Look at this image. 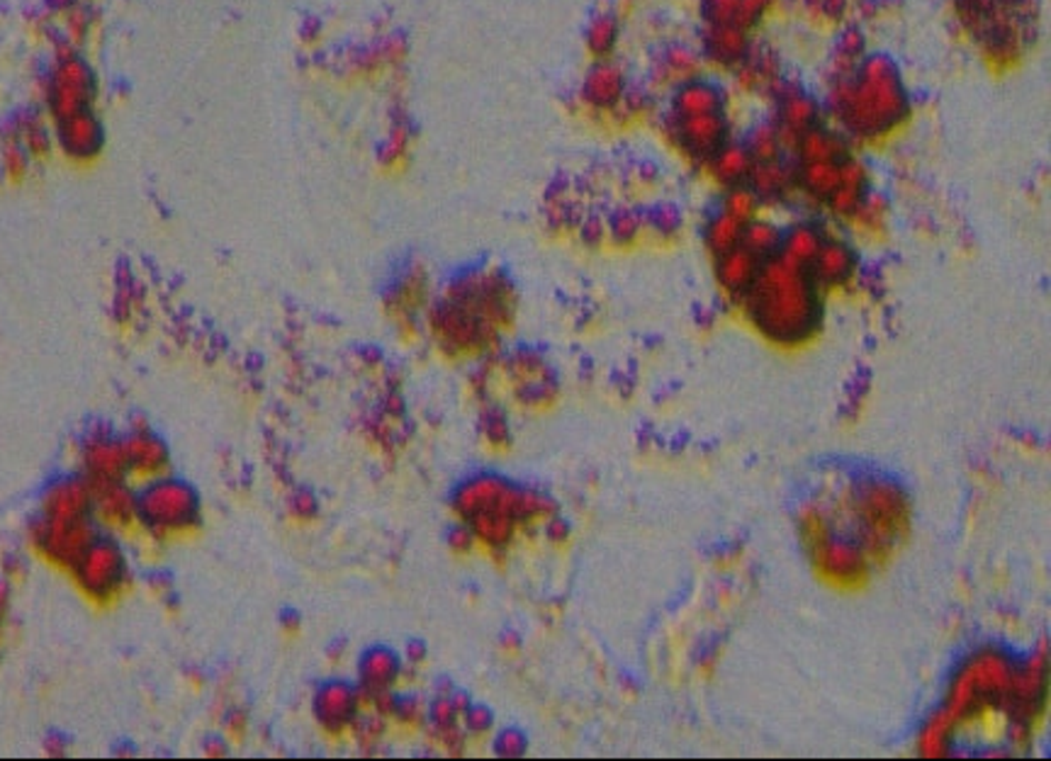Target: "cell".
<instances>
[{"label":"cell","mask_w":1051,"mask_h":761,"mask_svg":"<svg viewBox=\"0 0 1051 761\" xmlns=\"http://www.w3.org/2000/svg\"><path fill=\"white\" fill-rule=\"evenodd\" d=\"M40 519L59 523L93 519V484L83 474L51 482L40 499Z\"/></svg>","instance_id":"8992f818"},{"label":"cell","mask_w":1051,"mask_h":761,"mask_svg":"<svg viewBox=\"0 0 1051 761\" xmlns=\"http://www.w3.org/2000/svg\"><path fill=\"white\" fill-rule=\"evenodd\" d=\"M81 468L88 482L127 480L124 445L110 433H91L81 445Z\"/></svg>","instance_id":"30bf717a"},{"label":"cell","mask_w":1051,"mask_h":761,"mask_svg":"<svg viewBox=\"0 0 1051 761\" xmlns=\"http://www.w3.org/2000/svg\"><path fill=\"white\" fill-rule=\"evenodd\" d=\"M76 589L93 605H112L130 587V562L118 540L98 535L69 572Z\"/></svg>","instance_id":"277c9868"},{"label":"cell","mask_w":1051,"mask_h":761,"mask_svg":"<svg viewBox=\"0 0 1051 761\" xmlns=\"http://www.w3.org/2000/svg\"><path fill=\"white\" fill-rule=\"evenodd\" d=\"M98 535L100 525L93 519L73 523L37 519L30 525V548L40 554L49 567L69 574Z\"/></svg>","instance_id":"5b68a950"},{"label":"cell","mask_w":1051,"mask_h":761,"mask_svg":"<svg viewBox=\"0 0 1051 761\" xmlns=\"http://www.w3.org/2000/svg\"><path fill=\"white\" fill-rule=\"evenodd\" d=\"M363 711L361 689L346 681H329L314 695V718L331 734H341L353 728Z\"/></svg>","instance_id":"52a82bcc"},{"label":"cell","mask_w":1051,"mask_h":761,"mask_svg":"<svg viewBox=\"0 0 1051 761\" xmlns=\"http://www.w3.org/2000/svg\"><path fill=\"white\" fill-rule=\"evenodd\" d=\"M8 603H10V584L0 582V638H3V625H6V615H8Z\"/></svg>","instance_id":"cb8c5ba5"},{"label":"cell","mask_w":1051,"mask_h":761,"mask_svg":"<svg viewBox=\"0 0 1051 761\" xmlns=\"http://www.w3.org/2000/svg\"><path fill=\"white\" fill-rule=\"evenodd\" d=\"M545 533L548 538L553 540V543H558V540H565L568 538V525L562 523V521H555V519H548V525H545Z\"/></svg>","instance_id":"484cf974"},{"label":"cell","mask_w":1051,"mask_h":761,"mask_svg":"<svg viewBox=\"0 0 1051 761\" xmlns=\"http://www.w3.org/2000/svg\"><path fill=\"white\" fill-rule=\"evenodd\" d=\"M358 677H361L363 693L392 691L394 683L402 677V660L388 648H373L363 654Z\"/></svg>","instance_id":"7c38bea8"},{"label":"cell","mask_w":1051,"mask_h":761,"mask_svg":"<svg viewBox=\"0 0 1051 761\" xmlns=\"http://www.w3.org/2000/svg\"><path fill=\"white\" fill-rule=\"evenodd\" d=\"M611 229L617 239H631L638 231V219L633 214H619L617 219H613Z\"/></svg>","instance_id":"44dd1931"},{"label":"cell","mask_w":1051,"mask_h":761,"mask_svg":"<svg viewBox=\"0 0 1051 761\" xmlns=\"http://www.w3.org/2000/svg\"><path fill=\"white\" fill-rule=\"evenodd\" d=\"M511 492H514V484L504 482L502 477H494V474L470 477V480L460 484L458 492L453 494V511L458 513V519L468 521L480 511L504 504V501L511 497Z\"/></svg>","instance_id":"8fae6325"},{"label":"cell","mask_w":1051,"mask_h":761,"mask_svg":"<svg viewBox=\"0 0 1051 761\" xmlns=\"http://www.w3.org/2000/svg\"><path fill=\"white\" fill-rule=\"evenodd\" d=\"M832 102L854 129L869 132L899 122L908 106L899 69L887 57H864L854 71L838 76Z\"/></svg>","instance_id":"7a4b0ae2"},{"label":"cell","mask_w":1051,"mask_h":761,"mask_svg":"<svg viewBox=\"0 0 1051 761\" xmlns=\"http://www.w3.org/2000/svg\"><path fill=\"white\" fill-rule=\"evenodd\" d=\"M745 297L752 319L769 339L797 343L811 337L818 327V280L805 270V263L793 261L791 256L760 266Z\"/></svg>","instance_id":"6da1fadb"},{"label":"cell","mask_w":1051,"mask_h":761,"mask_svg":"<svg viewBox=\"0 0 1051 761\" xmlns=\"http://www.w3.org/2000/svg\"><path fill=\"white\" fill-rule=\"evenodd\" d=\"M93 521L102 528H108V531H130V528H137L139 515L134 489L124 480L93 484Z\"/></svg>","instance_id":"ba28073f"},{"label":"cell","mask_w":1051,"mask_h":761,"mask_svg":"<svg viewBox=\"0 0 1051 761\" xmlns=\"http://www.w3.org/2000/svg\"><path fill=\"white\" fill-rule=\"evenodd\" d=\"M3 572H6V582H8V584H18L20 579H22V574H24L22 562L16 560V558L6 560V570H3Z\"/></svg>","instance_id":"d4e9b609"},{"label":"cell","mask_w":1051,"mask_h":761,"mask_svg":"<svg viewBox=\"0 0 1051 761\" xmlns=\"http://www.w3.org/2000/svg\"><path fill=\"white\" fill-rule=\"evenodd\" d=\"M621 90H623L621 76H619V71H613L611 67L597 69L594 76H592V81H589V98H592L594 102H599V106H611V102H617L619 96H621Z\"/></svg>","instance_id":"9a60e30c"},{"label":"cell","mask_w":1051,"mask_h":761,"mask_svg":"<svg viewBox=\"0 0 1051 761\" xmlns=\"http://www.w3.org/2000/svg\"><path fill=\"white\" fill-rule=\"evenodd\" d=\"M460 720H463L466 732L478 734V738H480V734H484V732H490V730H492V722H494L492 713L487 711L484 705H468V711L463 713V718H460Z\"/></svg>","instance_id":"e0dca14e"},{"label":"cell","mask_w":1051,"mask_h":761,"mask_svg":"<svg viewBox=\"0 0 1051 761\" xmlns=\"http://www.w3.org/2000/svg\"><path fill=\"white\" fill-rule=\"evenodd\" d=\"M707 54L721 67H740L750 54L748 30H740L735 24H711L707 34Z\"/></svg>","instance_id":"4fadbf2b"},{"label":"cell","mask_w":1051,"mask_h":761,"mask_svg":"<svg viewBox=\"0 0 1051 761\" xmlns=\"http://www.w3.org/2000/svg\"><path fill=\"white\" fill-rule=\"evenodd\" d=\"M494 750H497V754H502V757H517V754H523L526 742H523V738L519 732L507 730V732L499 734Z\"/></svg>","instance_id":"d6986e66"},{"label":"cell","mask_w":1051,"mask_h":761,"mask_svg":"<svg viewBox=\"0 0 1051 761\" xmlns=\"http://www.w3.org/2000/svg\"><path fill=\"white\" fill-rule=\"evenodd\" d=\"M613 40H617V24L611 20H601L592 28V47L597 51H607L611 49Z\"/></svg>","instance_id":"ffe728a7"},{"label":"cell","mask_w":1051,"mask_h":761,"mask_svg":"<svg viewBox=\"0 0 1051 761\" xmlns=\"http://www.w3.org/2000/svg\"><path fill=\"white\" fill-rule=\"evenodd\" d=\"M854 273V256L848 247L842 243H820V249L813 258V276L818 282H830V286H838V282L850 280Z\"/></svg>","instance_id":"5bb4252c"},{"label":"cell","mask_w":1051,"mask_h":761,"mask_svg":"<svg viewBox=\"0 0 1051 761\" xmlns=\"http://www.w3.org/2000/svg\"><path fill=\"white\" fill-rule=\"evenodd\" d=\"M407 657H409V662L412 664H419V662H424V657H427V648L421 642H412L407 648Z\"/></svg>","instance_id":"4316f807"},{"label":"cell","mask_w":1051,"mask_h":761,"mask_svg":"<svg viewBox=\"0 0 1051 761\" xmlns=\"http://www.w3.org/2000/svg\"><path fill=\"white\" fill-rule=\"evenodd\" d=\"M427 718L431 725L436 728V732H441L446 728H453L460 722V718H463V713L458 711V705L453 703L451 695H439V699L433 701V705L427 711Z\"/></svg>","instance_id":"2e32d148"},{"label":"cell","mask_w":1051,"mask_h":761,"mask_svg":"<svg viewBox=\"0 0 1051 761\" xmlns=\"http://www.w3.org/2000/svg\"><path fill=\"white\" fill-rule=\"evenodd\" d=\"M507 431H509L507 423H504V419L499 417V414L492 417V419H490V425H487V435H490V441L497 443V445H499V441H502V438H507Z\"/></svg>","instance_id":"603a6c76"},{"label":"cell","mask_w":1051,"mask_h":761,"mask_svg":"<svg viewBox=\"0 0 1051 761\" xmlns=\"http://www.w3.org/2000/svg\"><path fill=\"white\" fill-rule=\"evenodd\" d=\"M476 545H478V540L476 535H472L470 525L466 521L460 525H453L451 533H448V548L456 552H470Z\"/></svg>","instance_id":"ac0fdd59"},{"label":"cell","mask_w":1051,"mask_h":761,"mask_svg":"<svg viewBox=\"0 0 1051 761\" xmlns=\"http://www.w3.org/2000/svg\"><path fill=\"white\" fill-rule=\"evenodd\" d=\"M292 509L298 515H302V519H307V515H314L317 513V499L312 494H307V492H300L298 497H294L292 501Z\"/></svg>","instance_id":"7402d4cb"},{"label":"cell","mask_w":1051,"mask_h":761,"mask_svg":"<svg viewBox=\"0 0 1051 761\" xmlns=\"http://www.w3.org/2000/svg\"><path fill=\"white\" fill-rule=\"evenodd\" d=\"M200 497L183 480L163 474L151 480L137 494L139 528L157 538H176L196 531L200 525Z\"/></svg>","instance_id":"3957f363"},{"label":"cell","mask_w":1051,"mask_h":761,"mask_svg":"<svg viewBox=\"0 0 1051 761\" xmlns=\"http://www.w3.org/2000/svg\"><path fill=\"white\" fill-rule=\"evenodd\" d=\"M124 445V458H127V480H137V482H151L159 480V477L169 474V448L161 441L159 435H153L151 431H132L127 438H122Z\"/></svg>","instance_id":"9c48e42d"}]
</instances>
